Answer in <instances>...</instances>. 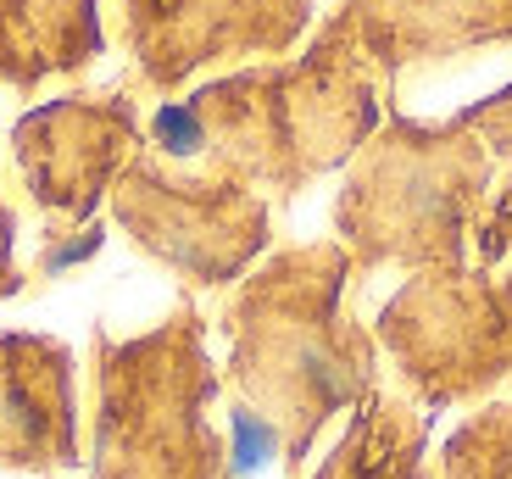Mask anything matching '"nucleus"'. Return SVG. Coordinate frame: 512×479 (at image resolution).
Returning <instances> with one entry per match:
<instances>
[{"mask_svg": "<svg viewBox=\"0 0 512 479\" xmlns=\"http://www.w3.org/2000/svg\"><path fill=\"white\" fill-rule=\"evenodd\" d=\"M17 290V268H12V212L0 207V296Z\"/></svg>", "mask_w": 512, "mask_h": 479, "instance_id": "obj_16", "label": "nucleus"}, {"mask_svg": "<svg viewBox=\"0 0 512 479\" xmlns=\"http://www.w3.org/2000/svg\"><path fill=\"white\" fill-rule=\"evenodd\" d=\"M474 262L479 268H512V168H507V179L496 184V195H490L485 218H479Z\"/></svg>", "mask_w": 512, "mask_h": 479, "instance_id": "obj_14", "label": "nucleus"}, {"mask_svg": "<svg viewBox=\"0 0 512 479\" xmlns=\"http://www.w3.org/2000/svg\"><path fill=\"white\" fill-rule=\"evenodd\" d=\"M223 374L206 357V318L184 301L145 335H95L90 479H229L212 424Z\"/></svg>", "mask_w": 512, "mask_h": 479, "instance_id": "obj_4", "label": "nucleus"}, {"mask_svg": "<svg viewBox=\"0 0 512 479\" xmlns=\"http://www.w3.org/2000/svg\"><path fill=\"white\" fill-rule=\"evenodd\" d=\"M112 218L145 257L195 290L245 279L273 234L262 190L218 168H173L156 151H140L112 184Z\"/></svg>", "mask_w": 512, "mask_h": 479, "instance_id": "obj_6", "label": "nucleus"}, {"mask_svg": "<svg viewBox=\"0 0 512 479\" xmlns=\"http://www.w3.org/2000/svg\"><path fill=\"white\" fill-rule=\"evenodd\" d=\"M451 123H462L468 134H479L485 151L512 168V84H507V90H496V95H485V101L468 106V112H457Z\"/></svg>", "mask_w": 512, "mask_h": 479, "instance_id": "obj_15", "label": "nucleus"}, {"mask_svg": "<svg viewBox=\"0 0 512 479\" xmlns=\"http://www.w3.org/2000/svg\"><path fill=\"white\" fill-rule=\"evenodd\" d=\"M17 168L34 207L56 229H84L123 168L140 156L145 129L128 95H62L17 123Z\"/></svg>", "mask_w": 512, "mask_h": 479, "instance_id": "obj_8", "label": "nucleus"}, {"mask_svg": "<svg viewBox=\"0 0 512 479\" xmlns=\"http://www.w3.org/2000/svg\"><path fill=\"white\" fill-rule=\"evenodd\" d=\"M496 195V156L462 123L384 117L334 195V234L357 268H462Z\"/></svg>", "mask_w": 512, "mask_h": 479, "instance_id": "obj_3", "label": "nucleus"}, {"mask_svg": "<svg viewBox=\"0 0 512 479\" xmlns=\"http://www.w3.org/2000/svg\"><path fill=\"white\" fill-rule=\"evenodd\" d=\"M390 78L362 51L346 12L312 34L295 62L240 67L156 112V156L245 179L251 190L301 195L379 134Z\"/></svg>", "mask_w": 512, "mask_h": 479, "instance_id": "obj_1", "label": "nucleus"}, {"mask_svg": "<svg viewBox=\"0 0 512 479\" xmlns=\"http://www.w3.org/2000/svg\"><path fill=\"white\" fill-rule=\"evenodd\" d=\"M312 23V0H117L134 84L173 95L206 67L284 56Z\"/></svg>", "mask_w": 512, "mask_h": 479, "instance_id": "obj_7", "label": "nucleus"}, {"mask_svg": "<svg viewBox=\"0 0 512 479\" xmlns=\"http://www.w3.org/2000/svg\"><path fill=\"white\" fill-rule=\"evenodd\" d=\"M351 273L357 262L340 240L284 246L223 307V379L262 441H273L284 474L307 468L334 413H357L379 390V340L346 312Z\"/></svg>", "mask_w": 512, "mask_h": 479, "instance_id": "obj_2", "label": "nucleus"}, {"mask_svg": "<svg viewBox=\"0 0 512 479\" xmlns=\"http://www.w3.org/2000/svg\"><path fill=\"white\" fill-rule=\"evenodd\" d=\"M340 12L390 84L401 67L512 45V0H346Z\"/></svg>", "mask_w": 512, "mask_h": 479, "instance_id": "obj_10", "label": "nucleus"}, {"mask_svg": "<svg viewBox=\"0 0 512 479\" xmlns=\"http://www.w3.org/2000/svg\"><path fill=\"white\" fill-rule=\"evenodd\" d=\"M435 479H512V396L474 407L451 429Z\"/></svg>", "mask_w": 512, "mask_h": 479, "instance_id": "obj_13", "label": "nucleus"}, {"mask_svg": "<svg viewBox=\"0 0 512 479\" xmlns=\"http://www.w3.org/2000/svg\"><path fill=\"white\" fill-rule=\"evenodd\" d=\"M101 45L95 0H0V84L17 95L56 73H84Z\"/></svg>", "mask_w": 512, "mask_h": 479, "instance_id": "obj_11", "label": "nucleus"}, {"mask_svg": "<svg viewBox=\"0 0 512 479\" xmlns=\"http://www.w3.org/2000/svg\"><path fill=\"white\" fill-rule=\"evenodd\" d=\"M373 340L423 413L512 396V268H429L379 307Z\"/></svg>", "mask_w": 512, "mask_h": 479, "instance_id": "obj_5", "label": "nucleus"}, {"mask_svg": "<svg viewBox=\"0 0 512 479\" xmlns=\"http://www.w3.org/2000/svg\"><path fill=\"white\" fill-rule=\"evenodd\" d=\"M78 457L73 351L51 335H0V468L67 474Z\"/></svg>", "mask_w": 512, "mask_h": 479, "instance_id": "obj_9", "label": "nucleus"}, {"mask_svg": "<svg viewBox=\"0 0 512 479\" xmlns=\"http://www.w3.org/2000/svg\"><path fill=\"white\" fill-rule=\"evenodd\" d=\"M429 413L407 390H373L312 479H429Z\"/></svg>", "mask_w": 512, "mask_h": 479, "instance_id": "obj_12", "label": "nucleus"}]
</instances>
